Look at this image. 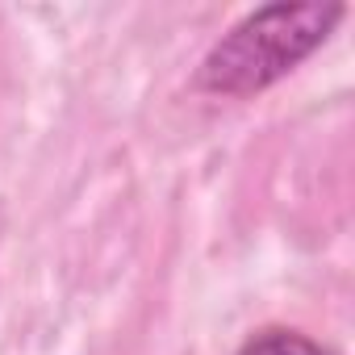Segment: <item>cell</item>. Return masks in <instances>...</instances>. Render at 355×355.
Returning a JSON list of instances; mask_svg holds the SVG:
<instances>
[{
	"instance_id": "1",
	"label": "cell",
	"mask_w": 355,
	"mask_h": 355,
	"mask_svg": "<svg viewBox=\"0 0 355 355\" xmlns=\"http://www.w3.org/2000/svg\"><path fill=\"white\" fill-rule=\"evenodd\" d=\"M347 17V5L322 0H276L239 17L201 59L193 88L226 101H247L288 71H297Z\"/></svg>"
},
{
	"instance_id": "2",
	"label": "cell",
	"mask_w": 355,
	"mask_h": 355,
	"mask_svg": "<svg viewBox=\"0 0 355 355\" xmlns=\"http://www.w3.org/2000/svg\"><path fill=\"white\" fill-rule=\"evenodd\" d=\"M234 355H334V351L297 326H259L239 343Z\"/></svg>"
}]
</instances>
